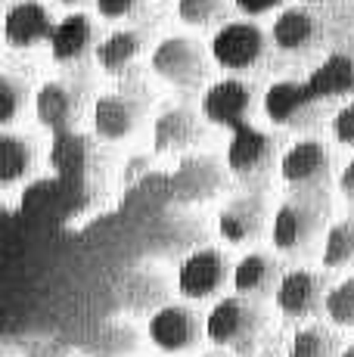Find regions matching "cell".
<instances>
[{
    "label": "cell",
    "instance_id": "6da1fadb",
    "mask_svg": "<svg viewBox=\"0 0 354 357\" xmlns=\"http://www.w3.org/2000/svg\"><path fill=\"white\" fill-rule=\"evenodd\" d=\"M258 329H261V314L243 295L221 298L206 320L208 339L221 348H233V351H246L252 342H255Z\"/></svg>",
    "mask_w": 354,
    "mask_h": 357
},
{
    "label": "cell",
    "instance_id": "7a4b0ae2",
    "mask_svg": "<svg viewBox=\"0 0 354 357\" xmlns=\"http://www.w3.org/2000/svg\"><path fill=\"white\" fill-rule=\"evenodd\" d=\"M320 224H323V208L317 199H311V193L286 199L274 215V245L286 255L305 252L320 233Z\"/></svg>",
    "mask_w": 354,
    "mask_h": 357
},
{
    "label": "cell",
    "instance_id": "3957f363",
    "mask_svg": "<svg viewBox=\"0 0 354 357\" xmlns=\"http://www.w3.org/2000/svg\"><path fill=\"white\" fill-rule=\"evenodd\" d=\"M224 183H227V174H224L221 162L212 155H183L168 177V190H171L174 202L180 205L208 202L221 193Z\"/></svg>",
    "mask_w": 354,
    "mask_h": 357
},
{
    "label": "cell",
    "instance_id": "277c9868",
    "mask_svg": "<svg viewBox=\"0 0 354 357\" xmlns=\"http://www.w3.org/2000/svg\"><path fill=\"white\" fill-rule=\"evenodd\" d=\"M264 50H268V38L255 22H227L212 38L215 63L230 72H246L255 63H261Z\"/></svg>",
    "mask_w": 354,
    "mask_h": 357
},
{
    "label": "cell",
    "instance_id": "5b68a950",
    "mask_svg": "<svg viewBox=\"0 0 354 357\" xmlns=\"http://www.w3.org/2000/svg\"><path fill=\"white\" fill-rule=\"evenodd\" d=\"M264 112L280 128H311L317 121L320 100L308 81H277L264 93Z\"/></svg>",
    "mask_w": 354,
    "mask_h": 357
},
{
    "label": "cell",
    "instance_id": "8992f818",
    "mask_svg": "<svg viewBox=\"0 0 354 357\" xmlns=\"http://www.w3.org/2000/svg\"><path fill=\"white\" fill-rule=\"evenodd\" d=\"M153 72L174 87H199L206 78V56L190 38H165L153 50Z\"/></svg>",
    "mask_w": 354,
    "mask_h": 357
},
{
    "label": "cell",
    "instance_id": "52a82bcc",
    "mask_svg": "<svg viewBox=\"0 0 354 357\" xmlns=\"http://www.w3.org/2000/svg\"><path fill=\"white\" fill-rule=\"evenodd\" d=\"M252 102H255L252 84H246L240 78H224L206 91V97H202V115L217 128L240 130L249 125Z\"/></svg>",
    "mask_w": 354,
    "mask_h": 357
},
{
    "label": "cell",
    "instance_id": "ba28073f",
    "mask_svg": "<svg viewBox=\"0 0 354 357\" xmlns=\"http://www.w3.org/2000/svg\"><path fill=\"white\" fill-rule=\"evenodd\" d=\"M277 155V143L270 134L258 128H240L233 130L230 137V146H227V168L233 171L240 181H258V177L268 174V168L274 165Z\"/></svg>",
    "mask_w": 354,
    "mask_h": 357
},
{
    "label": "cell",
    "instance_id": "9c48e42d",
    "mask_svg": "<svg viewBox=\"0 0 354 357\" xmlns=\"http://www.w3.org/2000/svg\"><path fill=\"white\" fill-rule=\"evenodd\" d=\"M330 149L320 140H298L283 153L280 174L295 190H317L330 177Z\"/></svg>",
    "mask_w": 354,
    "mask_h": 357
},
{
    "label": "cell",
    "instance_id": "30bf717a",
    "mask_svg": "<svg viewBox=\"0 0 354 357\" xmlns=\"http://www.w3.org/2000/svg\"><path fill=\"white\" fill-rule=\"evenodd\" d=\"M227 273H230V267L221 252L199 249L183 258L180 271H177V289L187 295V298H208V295L224 289Z\"/></svg>",
    "mask_w": 354,
    "mask_h": 357
},
{
    "label": "cell",
    "instance_id": "8fae6325",
    "mask_svg": "<svg viewBox=\"0 0 354 357\" xmlns=\"http://www.w3.org/2000/svg\"><path fill=\"white\" fill-rule=\"evenodd\" d=\"M199 317L183 305H165L149 317V339L168 354L187 351L199 342Z\"/></svg>",
    "mask_w": 354,
    "mask_h": 357
},
{
    "label": "cell",
    "instance_id": "7c38bea8",
    "mask_svg": "<svg viewBox=\"0 0 354 357\" xmlns=\"http://www.w3.org/2000/svg\"><path fill=\"white\" fill-rule=\"evenodd\" d=\"M81 102H84V93L72 81H47L35 97L38 121L53 134H66L72 130V121L78 119Z\"/></svg>",
    "mask_w": 354,
    "mask_h": 357
},
{
    "label": "cell",
    "instance_id": "4fadbf2b",
    "mask_svg": "<svg viewBox=\"0 0 354 357\" xmlns=\"http://www.w3.org/2000/svg\"><path fill=\"white\" fill-rule=\"evenodd\" d=\"M277 307L286 317H314L320 307H326L323 280L314 271H289L283 273L277 286Z\"/></svg>",
    "mask_w": 354,
    "mask_h": 357
},
{
    "label": "cell",
    "instance_id": "5bb4252c",
    "mask_svg": "<svg viewBox=\"0 0 354 357\" xmlns=\"http://www.w3.org/2000/svg\"><path fill=\"white\" fill-rule=\"evenodd\" d=\"M56 25L50 22V13L38 3V0H19L6 10L3 19V38L10 47L25 50V47H35L40 40H50Z\"/></svg>",
    "mask_w": 354,
    "mask_h": 357
},
{
    "label": "cell",
    "instance_id": "9a60e30c",
    "mask_svg": "<svg viewBox=\"0 0 354 357\" xmlns=\"http://www.w3.org/2000/svg\"><path fill=\"white\" fill-rule=\"evenodd\" d=\"M143 115V100L134 97L128 91H115L97 100L93 106V130H97L103 140H121L137 128Z\"/></svg>",
    "mask_w": 354,
    "mask_h": 357
},
{
    "label": "cell",
    "instance_id": "2e32d148",
    "mask_svg": "<svg viewBox=\"0 0 354 357\" xmlns=\"http://www.w3.org/2000/svg\"><path fill=\"white\" fill-rule=\"evenodd\" d=\"M202 121L193 109L187 106H171L155 119L153 125V143L155 153H183V149L196 146L202 140Z\"/></svg>",
    "mask_w": 354,
    "mask_h": 357
},
{
    "label": "cell",
    "instance_id": "e0dca14e",
    "mask_svg": "<svg viewBox=\"0 0 354 357\" xmlns=\"http://www.w3.org/2000/svg\"><path fill=\"white\" fill-rule=\"evenodd\" d=\"M100 162L97 143L91 137L78 134V130H66V134H56L50 143V165L56 174L69 177V181H81L87 177Z\"/></svg>",
    "mask_w": 354,
    "mask_h": 357
},
{
    "label": "cell",
    "instance_id": "ac0fdd59",
    "mask_svg": "<svg viewBox=\"0 0 354 357\" xmlns=\"http://www.w3.org/2000/svg\"><path fill=\"white\" fill-rule=\"evenodd\" d=\"M264 199L255 196V193H246V196H236L224 205V211L217 215V230L227 243L240 245V243H249L255 239L264 227Z\"/></svg>",
    "mask_w": 354,
    "mask_h": 357
},
{
    "label": "cell",
    "instance_id": "d6986e66",
    "mask_svg": "<svg viewBox=\"0 0 354 357\" xmlns=\"http://www.w3.org/2000/svg\"><path fill=\"white\" fill-rule=\"evenodd\" d=\"M323 34V22L317 19V13H311L308 6H289L277 16L274 22V44L283 53H305L320 40Z\"/></svg>",
    "mask_w": 354,
    "mask_h": 357
},
{
    "label": "cell",
    "instance_id": "ffe728a7",
    "mask_svg": "<svg viewBox=\"0 0 354 357\" xmlns=\"http://www.w3.org/2000/svg\"><path fill=\"white\" fill-rule=\"evenodd\" d=\"M93 40H97L93 19L84 16V13H72V16L56 22L50 38V50L59 63H78V59H84L91 53Z\"/></svg>",
    "mask_w": 354,
    "mask_h": 357
},
{
    "label": "cell",
    "instance_id": "44dd1931",
    "mask_svg": "<svg viewBox=\"0 0 354 357\" xmlns=\"http://www.w3.org/2000/svg\"><path fill=\"white\" fill-rule=\"evenodd\" d=\"M308 87L314 91V97L323 100H339L354 93V56L348 53H332L320 63L308 78Z\"/></svg>",
    "mask_w": 354,
    "mask_h": 357
},
{
    "label": "cell",
    "instance_id": "7402d4cb",
    "mask_svg": "<svg viewBox=\"0 0 354 357\" xmlns=\"http://www.w3.org/2000/svg\"><path fill=\"white\" fill-rule=\"evenodd\" d=\"M280 280V264L270 255H261V252H252L233 267V286L243 298H261L270 289H277Z\"/></svg>",
    "mask_w": 354,
    "mask_h": 357
},
{
    "label": "cell",
    "instance_id": "603a6c76",
    "mask_svg": "<svg viewBox=\"0 0 354 357\" xmlns=\"http://www.w3.org/2000/svg\"><path fill=\"white\" fill-rule=\"evenodd\" d=\"M206 239V230H202V221H196L193 215H174L168 221L159 224L153 236V252L155 255H165V258H174L180 252H199L196 245Z\"/></svg>",
    "mask_w": 354,
    "mask_h": 357
},
{
    "label": "cell",
    "instance_id": "cb8c5ba5",
    "mask_svg": "<svg viewBox=\"0 0 354 357\" xmlns=\"http://www.w3.org/2000/svg\"><path fill=\"white\" fill-rule=\"evenodd\" d=\"M35 165V146L29 137L19 134H0V183L13 187L16 181H22Z\"/></svg>",
    "mask_w": 354,
    "mask_h": 357
},
{
    "label": "cell",
    "instance_id": "d4e9b609",
    "mask_svg": "<svg viewBox=\"0 0 354 357\" xmlns=\"http://www.w3.org/2000/svg\"><path fill=\"white\" fill-rule=\"evenodd\" d=\"M140 50H143L140 31L121 29V31H112L103 44L97 47V63H100V68H106V72H125L128 66H134Z\"/></svg>",
    "mask_w": 354,
    "mask_h": 357
},
{
    "label": "cell",
    "instance_id": "484cf974",
    "mask_svg": "<svg viewBox=\"0 0 354 357\" xmlns=\"http://www.w3.org/2000/svg\"><path fill=\"white\" fill-rule=\"evenodd\" d=\"M165 298V283L162 277L146 271H137L125 280V289H121V301H125L131 311H149V307L162 305Z\"/></svg>",
    "mask_w": 354,
    "mask_h": 357
},
{
    "label": "cell",
    "instance_id": "4316f807",
    "mask_svg": "<svg viewBox=\"0 0 354 357\" xmlns=\"http://www.w3.org/2000/svg\"><path fill=\"white\" fill-rule=\"evenodd\" d=\"M339 354V339L336 333L323 326H305L292 335L289 357H336Z\"/></svg>",
    "mask_w": 354,
    "mask_h": 357
},
{
    "label": "cell",
    "instance_id": "83f0119b",
    "mask_svg": "<svg viewBox=\"0 0 354 357\" xmlns=\"http://www.w3.org/2000/svg\"><path fill=\"white\" fill-rule=\"evenodd\" d=\"M323 264L326 267L354 264V221H339L330 227L323 239Z\"/></svg>",
    "mask_w": 354,
    "mask_h": 357
},
{
    "label": "cell",
    "instance_id": "f1b7e54d",
    "mask_svg": "<svg viewBox=\"0 0 354 357\" xmlns=\"http://www.w3.org/2000/svg\"><path fill=\"white\" fill-rule=\"evenodd\" d=\"M177 16L187 25L206 29V25L227 16V3L224 0H177Z\"/></svg>",
    "mask_w": 354,
    "mask_h": 357
},
{
    "label": "cell",
    "instance_id": "f546056e",
    "mask_svg": "<svg viewBox=\"0 0 354 357\" xmlns=\"http://www.w3.org/2000/svg\"><path fill=\"white\" fill-rule=\"evenodd\" d=\"M326 314L332 324L339 326H354V277L342 280L326 292Z\"/></svg>",
    "mask_w": 354,
    "mask_h": 357
},
{
    "label": "cell",
    "instance_id": "4dcf8cb0",
    "mask_svg": "<svg viewBox=\"0 0 354 357\" xmlns=\"http://www.w3.org/2000/svg\"><path fill=\"white\" fill-rule=\"evenodd\" d=\"M25 97H29L25 81L13 78V75L6 72L3 78H0V121H3V125L16 121V115L22 112V106H25Z\"/></svg>",
    "mask_w": 354,
    "mask_h": 357
},
{
    "label": "cell",
    "instance_id": "1f68e13d",
    "mask_svg": "<svg viewBox=\"0 0 354 357\" xmlns=\"http://www.w3.org/2000/svg\"><path fill=\"white\" fill-rule=\"evenodd\" d=\"M332 134H336L339 143L354 146V100L348 102V106L339 109V115L332 119Z\"/></svg>",
    "mask_w": 354,
    "mask_h": 357
},
{
    "label": "cell",
    "instance_id": "d6a6232c",
    "mask_svg": "<svg viewBox=\"0 0 354 357\" xmlns=\"http://www.w3.org/2000/svg\"><path fill=\"white\" fill-rule=\"evenodd\" d=\"M137 6H140V0H97L100 16H106V19H125L131 13H137Z\"/></svg>",
    "mask_w": 354,
    "mask_h": 357
},
{
    "label": "cell",
    "instance_id": "836d02e7",
    "mask_svg": "<svg viewBox=\"0 0 354 357\" xmlns=\"http://www.w3.org/2000/svg\"><path fill=\"white\" fill-rule=\"evenodd\" d=\"M143 174H149V155H131L121 171V187H134Z\"/></svg>",
    "mask_w": 354,
    "mask_h": 357
},
{
    "label": "cell",
    "instance_id": "e575fe53",
    "mask_svg": "<svg viewBox=\"0 0 354 357\" xmlns=\"http://www.w3.org/2000/svg\"><path fill=\"white\" fill-rule=\"evenodd\" d=\"M236 10L246 13V16H261V13L274 10V6H280L283 0H233Z\"/></svg>",
    "mask_w": 354,
    "mask_h": 357
},
{
    "label": "cell",
    "instance_id": "d590c367",
    "mask_svg": "<svg viewBox=\"0 0 354 357\" xmlns=\"http://www.w3.org/2000/svg\"><path fill=\"white\" fill-rule=\"evenodd\" d=\"M339 190H342V196L354 205V155L348 159V165L342 168V174H339Z\"/></svg>",
    "mask_w": 354,
    "mask_h": 357
},
{
    "label": "cell",
    "instance_id": "8d00e7d4",
    "mask_svg": "<svg viewBox=\"0 0 354 357\" xmlns=\"http://www.w3.org/2000/svg\"><path fill=\"white\" fill-rule=\"evenodd\" d=\"M339 357H354V345H348V348H345V351L339 354Z\"/></svg>",
    "mask_w": 354,
    "mask_h": 357
},
{
    "label": "cell",
    "instance_id": "74e56055",
    "mask_svg": "<svg viewBox=\"0 0 354 357\" xmlns=\"http://www.w3.org/2000/svg\"><path fill=\"white\" fill-rule=\"evenodd\" d=\"M59 3H81V0H59Z\"/></svg>",
    "mask_w": 354,
    "mask_h": 357
},
{
    "label": "cell",
    "instance_id": "f35d334b",
    "mask_svg": "<svg viewBox=\"0 0 354 357\" xmlns=\"http://www.w3.org/2000/svg\"><path fill=\"white\" fill-rule=\"evenodd\" d=\"M206 357H217V354H206Z\"/></svg>",
    "mask_w": 354,
    "mask_h": 357
}]
</instances>
